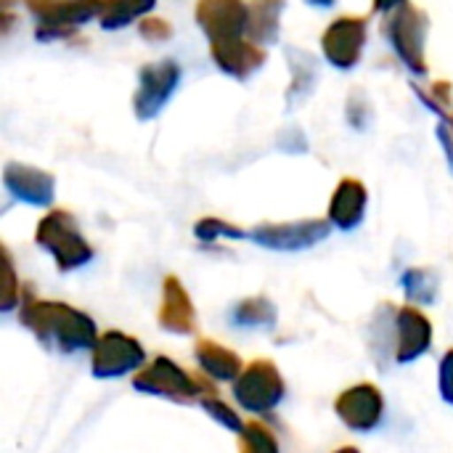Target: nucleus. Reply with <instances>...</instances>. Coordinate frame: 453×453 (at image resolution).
I'll return each mask as SVG.
<instances>
[{
  "instance_id": "1",
  "label": "nucleus",
  "mask_w": 453,
  "mask_h": 453,
  "mask_svg": "<svg viewBox=\"0 0 453 453\" xmlns=\"http://www.w3.org/2000/svg\"><path fill=\"white\" fill-rule=\"evenodd\" d=\"M388 37L398 53V58L414 72V74H427V58H425V37H427V13L414 5L403 3L393 11L388 21Z\"/></svg>"
},
{
  "instance_id": "2",
  "label": "nucleus",
  "mask_w": 453,
  "mask_h": 453,
  "mask_svg": "<svg viewBox=\"0 0 453 453\" xmlns=\"http://www.w3.org/2000/svg\"><path fill=\"white\" fill-rule=\"evenodd\" d=\"M180 77H183V69L173 58H165V61L141 66V72H138V90L133 96V111H135V117L141 122L154 119L167 106V101L173 98V93L178 90Z\"/></svg>"
},
{
  "instance_id": "3",
  "label": "nucleus",
  "mask_w": 453,
  "mask_h": 453,
  "mask_svg": "<svg viewBox=\"0 0 453 453\" xmlns=\"http://www.w3.org/2000/svg\"><path fill=\"white\" fill-rule=\"evenodd\" d=\"M24 5L40 21L37 40L66 37L74 27L88 24L101 13V0H24Z\"/></svg>"
},
{
  "instance_id": "4",
  "label": "nucleus",
  "mask_w": 453,
  "mask_h": 453,
  "mask_svg": "<svg viewBox=\"0 0 453 453\" xmlns=\"http://www.w3.org/2000/svg\"><path fill=\"white\" fill-rule=\"evenodd\" d=\"M364 45H366L364 16H340L326 27L321 37L324 58L337 69H353L364 56Z\"/></svg>"
},
{
  "instance_id": "5",
  "label": "nucleus",
  "mask_w": 453,
  "mask_h": 453,
  "mask_svg": "<svg viewBox=\"0 0 453 453\" xmlns=\"http://www.w3.org/2000/svg\"><path fill=\"white\" fill-rule=\"evenodd\" d=\"M37 242H40V247H45L56 255L61 268H74L90 257V250L82 242V236L74 226V218L69 212H50L37 228Z\"/></svg>"
},
{
  "instance_id": "6",
  "label": "nucleus",
  "mask_w": 453,
  "mask_h": 453,
  "mask_svg": "<svg viewBox=\"0 0 453 453\" xmlns=\"http://www.w3.org/2000/svg\"><path fill=\"white\" fill-rule=\"evenodd\" d=\"M194 13L199 29L207 35L210 42L247 35L250 3L244 0H199Z\"/></svg>"
},
{
  "instance_id": "7",
  "label": "nucleus",
  "mask_w": 453,
  "mask_h": 453,
  "mask_svg": "<svg viewBox=\"0 0 453 453\" xmlns=\"http://www.w3.org/2000/svg\"><path fill=\"white\" fill-rule=\"evenodd\" d=\"M210 56L223 74L239 82L250 80L268 58L265 48L252 42L250 37H228V40L210 42Z\"/></svg>"
},
{
  "instance_id": "8",
  "label": "nucleus",
  "mask_w": 453,
  "mask_h": 453,
  "mask_svg": "<svg viewBox=\"0 0 453 453\" xmlns=\"http://www.w3.org/2000/svg\"><path fill=\"white\" fill-rule=\"evenodd\" d=\"M3 180L13 196H19L21 202H29V204H50L53 191H56V180L50 173H42L37 167L19 165V162H11L5 167Z\"/></svg>"
},
{
  "instance_id": "9",
  "label": "nucleus",
  "mask_w": 453,
  "mask_h": 453,
  "mask_svg": "<svg viewBox=\"0 0 453 453\" xmlns=\"http://www.w3.org/2000/svg\"><path fill=\"white\" fill-rule=\"evenodd\" d=\"M326 236V223L321 220H305V223H289V226H263L257 228L255 239L268 247H305Z\"/></svg>"
},
{
  "instance_id": "10",
  "label": "nucleus",
  "mask_w": 453,
  "mask_h": 453,
  "mask_svg": "<svg viewBox=\"0 0 453 453\" xmlns=\"http://www.w3.org/2000/svg\"><path fill=\"white\" fill-rule=\"evenodd\" d=\"M364 210H366V188L361 180L356 178H345L334 196H332V204H329V218L332 223H337L340 228H353L361 223L364 218Z\"/></svg>"
},
{
  "instance_id": "11",
  "label": "nucleus",
  "mask_w": 453,
  "mask_h": 453,
  "mask_svg": "<svg viewBox=\"0 0 453 453\" xmlns=\"http://www.w3.org/2000/svg\"><path fill=\"white\" fill-rule=\"evenodd\" d=\"M287 61H289V72H292V82H289V90H287V104H289V109H295L313 93V88L319 82V66H316L313 53H308L303 48H295V45L287 48Z\"/></svg>"
},
{
  "instance_id": "12",
  "label": "nucleus",
  "mask_w": 453,
  "mask_h": 453,
  "mask_svg": "<svg viewBox=\"0 0 453 453\" xmlns=\"http://www.w3.org/2000/svg\"><path fill=\"white\" fill-rule=\"evenodd\" d=\"M287 0H252L247 37L257 45H271L281 35V13Z\"/></svg>"
},
{
  "instance_id": "13",
  "label": "nucleus",
  "mask_w": 453,
  "mask_h": 453,
  "mask_svg": "<svg viewBox=\"0 0 453 453\" xmlns=\"http://www.w3.org/2000/svg\"><path fill=\"white\" fill-rule=\"evenodd\" d=\"M250 390H252V395H247L242 401L247 409H268L281 398V382H279L276 372H271V366H252L244 374V380L239 382V395H244Z\"/></svg>"
},
{
  "instance_id": "14",
  "label": "nucleus",
  "mask_w": 453,
  "mask_h": 453,
  "mask_svg": "<svg viewBox=\"0 0 453 453\" xmlns=\"http://www.w3.org/2000/svg\"><path fill=\"white\" fill-rule=\"evenodd\" d=\"M138 361H141V350L133 340H125L122 334H109L96 350L93 366H96V374H122Z\"/></svg>"
},
{
  "instance_id": "15",
  "label": "nucleus",
  "mask_w": 453,
  "mask_h": 453,
  "mask_svg": "<svg viewBox=\"0 0 453 453\" xmlns=\"http://www.w3.org/2000/svg\"><path fill=\"white\" fill-rule=\"evenodd\" d=\"M337 409H340V414L345 417V422L350 427L366 430V427L377 425L382 403H380V395L374 393V388H356L353 393H348L337 403Z\"/></svg>"
},
{
  "instance_id": "16",
  "label": "nucleus",
  "mask_w": 453,
  "mask_h": 453,
  "mask_svg": "<svg viewBox=\"0 0 453 453\" xmlns=\"http://www.w3.org/2000/svg\"><path fill=\"white\" fill-rule=\"evenodd\" d=\"M157 0H101V13L98 21L104 29H122L130 21L146 16Z\"/></svg>"
},
{
  "instance_id": "17",
  "label": "nucleus",
  "mask_w": 453,
  "mask_h": 453,
  "mask_svg": "<svg viewBox=\"0 0 453 453\" xmlns=\"http://www.w3.org/2000/svg\"><path fill=\"white\" fill-rule=\"evenodd\" d=\"M141 35L146 40H151V42H162V40H167L173 35V27L159 16H149V19L141 21Z\"/></svg>"
},
{
  "instance_id": "18",
  "label": "nucleus",
  "mask_w": 453,
  "mask_h": 453,
  "mask_svg": "<svg viewBox=\"0 0 453 453\" xmlns=\"http://www.w3.org/2000/svg\"><path fill=\"white\" fill-rule=\"evenodd\" d=\"M196 234L199 236H218V234H228V236H242L236 228H228V226H223L220 220H202L199 226H196Z\"/></svg>"
},
{
  "instance_id": "19",
  "label": "nucleus",
  "mask_w": 453,
  "mask_h": 453,
  "mask_svg": "<svg viewBox=\"0 0 453 453\" xmlns=\"http://www.w3.org/2000/svg\"><path fill=\"white\" fill-rule=\"evenodd\" d=\"M438 141H441V146H443V151L449 157V167H451L453 173V135L446 125H438Z\"/></svg>"
},
{
  "instance_id": "20",
  "label": "nucleus",
  "mask_w": 453,
  "mask_h": 453,
  "mask_svg": "<svg viewBox=\"0 0 453 453\" xmlns=\"http://www.w3.org/2000/svg\"><path fill=\"white\" fill-rule=\"evenodd\" d=\"M443 395L453 403V353L449 361H443Z\"/></svg>"
},
{
  "instance_id": "21",
  "label": "nucleus",
  "mask_w": 453,
  "mask_h": 453,
  "mask_svg": "<svg viewBox=\"0 0 453 453\" xmlns=\"http://www.w3.org/2000/svg\"><path fill=\"white\" fill-rule=\"evenodd\" d=\"M406 0H374V11L380 13H393L398 5H403Z\"/></svg>"
},
{
  "instance_id": "22",
  "label": "nucleus",
  "mask_w": 453,
  "mask_h": 453,
  "mask_svg": "<svg viewBox=\"0 0 453 453\" xmlns=\"http://www.w3.org/2000/svg\"><path fill=\"white\" fill-rule=\"evenodd\" d=\"M308 5H316V8H332L337 0H305Z\"/></svg>"
},
{
  "instance_id": "23",
  "label": "nucleus",
  "mask_w": 453,
  "mask_h": 453,
  "mask_svg": "<svg viewBox=\"0 0 453 453\" xmlns=\"http://www.w3.org/2000/svg\"><path fill=\"white\" fill-rule=\"evenodd\" d=\"M11 3H13V0H3V5H5V8H8V5H11Z\"/></svg>"
},
{
  "instance_id": "24",
  "label": "nucleus",
  "mask_w": 453,
  "mask_h": 453,
  "mask_svg": "<svg viewBox=\"0 0 453 453\" xmlns=\"http://www.w3.org/2000/svg\"><path fill=\"white\" fill-rule=\"evenodd\" d=\"M449 125H451V130H453V114H451V117H449Z\"/></svg>"
},
{
  "instance_id": "25",
  "label": "nucleus",
  "mask_w": 453,
  "mask_h": 453,
  "mask_svg": "<svg viewBox=\"0 0 453 453\" xmlns=\"http://www.w3.org/2000/svg\"><path fill=\"white\" fill-rule=\"evenodd\" d=\"M342 453H356V451H342Z\"/></svg>"
}]
</instances>
